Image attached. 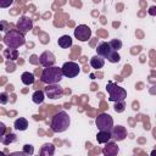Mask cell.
<instances>
[{
	"instance_id": "obj_12",
	"label": "cell",
	"mask_w": 156,
	"mask_h": 156,
	"mask_svg": "<svg viewBox=\"0 0 156 156\" xmlns=\"http://www.w3.org/2000/svg\"><path fill=\"white\" fill-rule=\"evenodd\" d=\"M56 62V57L55 55L51 52V51H44L40 56H39V63L43 66V67H50V66H54Z\"/></svg>"
},
{
	"instance_id": "obj_10",
	"label": "cell",
	"mask_w": 156,
	"mask_h": 156,
	"mask_svg": "<svg viewBox=\"0 0 156 156\" xmlns=\"http://www.w3.org/2000/svg\"><path fill=\"white\" fill-rule=\"evenodd\" d=\"M32 28H33V20L28 16H21L16 22V29H18L23 34H27Z\"/></svg>"
},
{
	"instance_id": "obj_14",
	"label": "cell",
	"mask_w": 156,
	"mask_h": 156,
	"mask_svg": "<svg viewBox=\"0 0 156 156\" xmlns=\"http://www.w3.org/2000/svg\"><path fill=\"white\" fill-rule=\"evenodd\" d=\"M17 140V135L15 134V133H11L10 130H9V133L5 135V134H2L1 136H0V143L1 144H4V145H10L11 143H15Z\"/></svg>"
},
{
	"instance_id": "obj_6",
	"label": "cell",
	"mask_w": 156,
	"mask_h": 156,
	"mask_svg": "<svg viewBox=\"0 0 156 156\" xmlns=\"http://www.w3.org/2000/svg\"><path fill=\"white\" fill-rule=\"evenodd\" d=\"M95 124H96L99 130L110 132L111 128L113 127V118L108 113H100L95 118Z\"/></svg>"
},
{
	"instance_id": "obj_15",
	"label": "cell",
	"mask_w": 156,
	"mask_h": 156,
	"mask_svg": "<svg viewBox=\"0 0 156 156\" xmlns=\"http://www.w3.org/2000/svg\"><path fill=\"white\" fill-rule=\"evenodd\" d=\"M104 65H105V58H102V57L99 56V55H95V56H93V57L90 58V66H91L93 68H95V69L102 68Z\"/></svg>"
},
{
	"instance_id": "obj_4",
	"label": "cell",
	"mask_w": 156,
	"mask_h": 156,
	"mask_svg": "<svg viewBox=\"0 0 156 156\" xmlns=\"http://www.w3.org/2000/svg\"><path fill=\"white\" fill-rule=\"evenodd\" d=\"M96 55L101 56L102 58H107V61L111 62V63H117L121 60V56H119L118 51L112 50L110 48L108 43H106V41L99 43V45L96 46Z\"/></svg>"
},
{
	"instance_id": "obj_17",
	"label": "cell",
	"mask_w": 156,
	"mask_h": 156,
	"mask_svg": "<svg viewBox=\"0 0 156 156\" xmlns=\"http://www.w3.org/2000/svg\"><path fill=\"white\" fill-rule=\"evenodd\" d=\"M13 127L16 130H20V132H24L27 128H28V121L24 118V117H20L15 121L13 123Z\"/></svg>"
},
{
	"instance_id": "obj_29",
	"label": "cell",
	"mask_w": 156,
	"mask_h": 156,
	"mask_svg": "<svg viewBox=\"0 0 156 156\" xmlns=\"http://www.w3.org/2000/svg\"><path fill=\"white\" fill-rule=\"evenodd\" d=\"M6 126H5V123H2V122H0V136L2 135V134H5L6 133Z\"/></svg>"
},
{
	"instance_id": "obj_19",
	"label": "cell",
	"mask_w": 156,
	"mask_h": 156,
	"mask_svg": "<svg viewBox=\"0 0 156 156\" xmlns=\"http://www.w3.org/2000/svg\"><path fill=\"white\" fill-rule=\"evenodd\" d=\"M102 152H104V155H116L118 152V147L116 146L115 141H107Z\"/></svg>"
},
{
	"instance_id": "obj_13",
	"label": "cell",
	"mask_w": 156,
	"mask_h": 156,
	"mask_svg": "<svg viewBox=\"0 0 156 156\" xmlns=\"http://www.w3.org/2000/svg\"><path fill=\"white\" fill-rule=\"evenodd\" d=\"M55 154V146L51 143H45L39 150V155L41 156H52Z\"/></svg>"
},
{
	"instance_id": "obj_7",
	"label": "cell",
	"mask_w": 156,
	"mask_h": 156,
	"mask_svg": "<svg viewBox=\"0 0 156 156\" xmlns=\"http://www.w3.org/2000/svg\"><path fill=\"white\" fill-rule=\"evenodd\" d=\"M44 93H45L46 98L56 100V99H60V98L63 96V88L58 83H56V84H46V87L44 88Z\"/></svg>"
},
{
	"instance_id": "obj_18",
	"label": "cell",
	"mask_w": 156,
	"mask_h": 156,
	"mask_svg": "<svg viewBox=\"0 0 156 156\" xmlns=\"http://www.w3.org/2000/svg\"><path fill=\"white\" fill-rule=\"evenodd\" d=\"M4 56L10 61H15L16 58H18V50L15 48H7L4 50Z\"/></svg>"
},
{
	"instance_id": "obj_25",
	"label": "cell",
	"mask_w": 156,
	"mask_h": 156,
	"mask_svg": "<svg viewBox=\"0 0 156 156\" xmlns=\"http://www.w3.org/2000/svg\"><path fill=\"white\" fill-rule=\"evenodd\" d=\"M22 151H23V154H24L26 156H30V155L34 154V147H33V145H30V144H24Z\"/></svg>"
},
{
	"instance_id": "obj_26",
	"label": "cell",
	"mask_w": 156,
	"mask_h": 156,
	"mask_svg": "<svg viewBox=\"0 0 156 156\" xmlns=\"http://www.w3.org/2000/svg\"><path fill=\"white\" fill-rule=\"evenodd\" d=\"M9 102V94L6 91L0 93V104L1 105H6Z\"/></svg>"
},
{
	"instance_id": "obj_5",
	"label": "cell",
	"mask_w": 156,
	"mask_h": 156,
	"mask_svg": "<svg viewBox=\"0 0 156 156\" xmlns=\"http://www.w3.org/2000/svg\"><path fill=\"white\" fill-rule=\"evenodd\" d=\"M106 90L108 93V100L112 102L122 101V100H126V98H127V90L124 88L117 85L116 83L111 82V80L107 82Z\"/></svg>"
},
{
	"instance_id": "obj_20",
	"label": "cell",
	"mask_w": 156,
	"mask_h": 156,
	"mask_svg": "<svg viewBox=\"0 0 156 156\" xmlns=\"http://www.w3.org/2000/svg\"><path fill=\"white\" fill-rule=\"evenodd\" d=\"M32 100H33V102L34 104H37V105H40V104H43L44 102V100H45V93H44V90H35L34 93H33V95H32Z\"/></svg>"
},
{
	"instance_id": "obj_9",
	"label": "cell",
	"mask_w": 156,
	"mask_h": 156,
	"mask_svg": "<svg viewBox=\"0 0 156 156\" xmlns=\"http://www.w3.org/2000/svg\"><path fill=\"white\" fill-rule=\"evenodd\" d=\"M74 38L79 41H88L91 38V29L87 24H79L74 29Z\"/></svg>"
},
{
	"instance_id": "obj_30",
	"label": "cell",
	"mask_w": 156,
	"mask_h": 156,
	"mask_svg": "<svg viewBox=\"0 0 156 156\" xmlns=\"http://www.w3.org/2000/svg\"><path fill=\"white\" fill-rule=\"evenodd\" d=\"M149 13H150L151 16H155V15H156V7H155V6H151L150 10H149Z\"/></svg>"
},
{
	"instance_id": "obj_27",
	"label": "cell",
	"mask_w": 156,
	"mask_h": 156,
	"mask_svg": "<svg viewBox=\"0 0 156 156\" xmlns=\"http://www.w3.org/2000/svg\"><path fill=\"white\" fill-rule=\"evenodd\" d=\"M13 0H0V9H7L12 5Z\"/></svg>"
},
{
	"instance_id": "obj_31",
	"label": "cell",
	"mask_w": 156,
	"mask_h": 156,
	"mask_svg": "<svg viewBox=\"0 0 156 156\" xmlns=\"http://www.w3.org/2000/svg\"><path fill=\"white\" fill-rule=\"evenodd\" d=\"M0 155H4V152H2V151H0Z\"/></svg>"
},
{
	"instance_id": "obj_24",
	"label": "cell",
	"mask_w": 156,
	"mask_h": 156,
	"mask_svg": "<svg viewBox=\"0 0 156 156\" xmlns=\"http://www.w3.org/2000/svg\"><path fill=\"white\" fill-rule=\"evenodd\" d=\"M113 108H115V111H116L117 113L123 112V111H124V108H126V102H124V100H122V101H116V102H115Z\"/></svg>"
},
{
	"instance_id": "obj_21",
	"label": "cell",
	"mask_w": 156,
	"mask_h": 156,
	"mask_svg": "<svg viewBox=\"0 0 156 156\" xmlns=\"http://www.w3.org/2000/svg\"><path fill=\"white\" fill-rule=\"evenodd\" d=\"M96 140L100 144H106L107 141L111 140V134L110 132H105V130H99V133L96 134Z\"/></svg>"
},
{
	"instance_id": "obj_11",
	"label": "cell",
	"mask_w": 156,
	"mask_h": 156,
	"mask_svg": "<svg viewBox=\"0 0 156 156\" xmlns=\"http://www.w3.org/2000/svg\"><path fill=\"white\" fill-rule=\"evenodd\" d=\"M111 140L113 141H122L127 138V129L123 126H113L110 130Z\"/></svg>"
},
{
	"instance_id": "obj_8",
	"label": "cell",
	"mask_w": 156,
	"mask_h": 156,
	"mask_svg": "<svg viewBox=\"0 0 156 156\" xmlns=\"http://www.w3.org/2000/svg\"><path fill=\"white\" fill-rule=\"evenodd\" d=\"M62 69V74L67 78H74L79 74L80 72V67L77 62H73V61H68V62H65L61 67Z\"/></svg>"
},
{
	"instance_id": "obj_16",
	"label": "cell",
	"mask_w": 156,
	"mask_h": 156,
	"mask_svg": "<svg viewBox=\"0 0 156 156\" xmlns=\"http://www.w3.org/2000/svg\"><path fill=\"white\" fill-rule=\"evenodd\" d=\"M57 44H58V46L62 48V49H68V48L72 46L73 41H72V38H71L69 35H62V37L58 38Z\"/></svg>"
},
{
	"instance_id": "obj_23",
	"label": "cell",
	"mask_w": 156,
	"mask_h": 156,
	"mask_svg": "<svg viewBox=\"0 0 156 156\" xmlns=\"http://www.w3.org/2000/svg\"><path fill=\"white\" fill-rule=\"evenodd\" d=\"M108 45H110V48H111L112 50L118 51V50L122 48V41H121L119 39H112V40L108 43Z\"/></svg>"
},
{
	"instance_id": "obj_28",
	"label": "cell",
	"mask_w": 156,
	"mask_h": 156,
	"mask_svg": "<svg viewBox=\"0 0 156 156\" xmlns=\"http://www.w3.org/2000/svg\"><path fill=\"white\" fill-rule=\"evenodd\" d=\"M16 69V66L12 63V62H10V60L6 62V71L7 72H13Z\"/></svg>"
},
{
	"instance_id": "obj_22",
	"label": "cell",
	"mask_w": 156,
	"mask_h": 156,
	"mask_svg": "<svg viewBox=\"0 0 156 156\" xmlns=\"http://www.w3.org/2000/svg\"><path fill=\"white\" fill-rule=\"evenodd\" d=\"M21 80H22V83L24 85H32L34 83L35 78H34V74L33 73H30V72H23L21 74Z\"/></svg>"
},
{
	"instance_id": "obj_1",
	"label": "cell",
	"mask_w": 156,
	"mask_h": 156,
	"mask_svg": "<svg viewBox=\"0 0 156 156\" xmlns=\"http://www.w3.org/2000/svg\"><path fill=\"white\" fill-rule=\"evenodd\" d=\"M69 124H71V119L66 111H58L50 118V127L55 133H62L67 130Z\"/></svg>"
},
{
	"instance_id": "obj_2",
	"label": "cell",
	"mask_w": 156,
	"mask_h": 156,
	"mask_svg": "<svg viewBox=\"0 0 156 156\" xmlns=\"http://www.w3.org/2000/svg\"><path fill=\"white\" fill-rule=\"evenodd\" d=\"M62 69L61 67L57 66H50V67H44L40 74V82L44 84H56L60 83L62 79Z\"/></svg>"
},
{
	"instance_id": "obj_3",
	"label": "cell",
	"mask_w": 156,
	"mask_h": 156,
	"mask_svg": "<svg viewBox=\"0 0 156 156\" xmlns=\"http://www.w3.org/2000/svg\"><path fill=\"white\" fill-rule=\"evenodd\" d=\"M2 40H4V44L7 48H15V49H18L20 46L26 44L24 34L21 33L18 29H10V30H7L5 33Z\"/></svg>"
}]
</instances>
